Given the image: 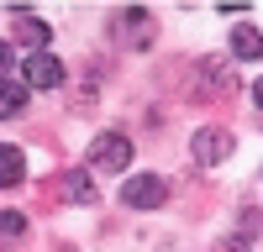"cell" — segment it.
Here are the masks:
<instances>
[{"mask_svg":"<svg viewBox=\"0 0 263 252\" xmlns=\"http://www.w3.org/2000/svg\"><path fill=\"white\" fill-rule=\"evenodd\" d=\"M163 200H168V184L158 174H132L121 184V205H132V210H158Z\"/></svg>","mask_w":263,"mask_h":252,"instance_id":"3","label":"cell"},{"mask_svg":"<svg viewBox=\"0 0 263 252\" xmlns=\"http://www.w3.org/2000/svg\"><path fill=\"white\" fill-rule=\"evenodd\" d=\"M232 147H237V137L227 132V126H200V132L190 137V158L200 168H216V163L232 158Z\"/></svg>","mask_w":263,"mask_h":252,"instance_id":"2","label":"cell"},{"mask_svg":"<svg viewBox=\"0 0 263 252\" xmlns=\"http://www.w3.org/2000/svg\"><path fill=\"white\" fill-rule=\"evenodd\" d=\"M21 174H27V158H21V147L0 142V189H16Z\"/></svg>","mask_w":263,"mask_h":252,"instance_id":"8","label":"cell"},{"mask_svg":"<svg viewBox=\"0 0 263 252\" xmlns=\"http://www.w3.org/2000/svg\"><path fill=\"white\" fill-rule=\"evenodd\" d=\"M27 100H32V90H27V84H16V79H0V121L21 116V111H27Z\"/></svg>","mask_w":263,"mask_h":252,"instance_id":"7","label":"cell"},{"mask_svg":"<svg viewBox=\"0 0 263 252\" xmlns=\"http://www.w3.org/2000/svg\"><path fill=\"white\" fill-rule=\"evenodd\" d=\"M253 105H263V79H258V84H253Z\"/></svg>","mask_w":263,"mask_h":252,"instance_id":"15","label":"cell"},{"mask_svg":"<svg viewBox=\"0 0 263 252\" xmlns=\"http://www.w3.org/2000/svg\"><path fill=\"white\" fill-rule=\"evenodd\" d=\"M132 163V137L126 132H100L90 142V168H100V174H126Z\"/></svg>","mask_w":263,"mask_h":252,"instance_id":"1","label":"cell"},{"mask_svg":"<svg viewBox=\"0 0 263 252\" xmlns=\"http://www.w3.org/2000/svg\"><path fill=\"white\" fill-rule=\"evenodd\" d=\"M21 84H27V90H58L63 84V63L53 53H27L21 58Z\"/></svg>","mask_w":263,"mask_h":252,"instance_id":"4","label":"cell"},{"mask_svg":"<svg viewBox=\"0 0 263 252\" xmlns=\"http://www.w3.org/2000/svg\"><path fill=\"white\" fill-rule=\"evenodd\" d=\"M205 74L221 84V90H232V69H227V63H205Z\"/></svg>","mask_w":263,"mask_h":252,"instance_id":"12","label":"cell"},{"mask_svg":"<svg viewBox=\"0 0 263 252\" xmlns=\"http://www.w3.org/2000/svg\"><path fill=\"white\" fill-rule=\"evenodd\" d=\"M232 58H242V63H258L263 58V32L258 27H232Z\"/></svg>","mask_w":263,"mask_h":252,"instance_id":"6","label":"cell"},{"mask_svg":"<svg viewBox=\"0 0 263 252\" xmlns=\"http://www.w3.org/2000/svg\"><path fill=\"white\" fill-rule=\"evenodd\" d=\"M11 16H16V42H27L32 53H48V21H37V16H27L21 6H11Z\"/></svg>","mask_w":263,"mask_h":252,"instance_id":"5","label":"cell"},{"mask_svg":"<svg viewBox=\"0 0 263 252\" xmlns=\"http://www.w3.org/2000/svg\"><path fill=\"white\" fill-rule=\"evenodd\" d=\"M58 252H74V247H58Z\"/></svg>","mask_w":263,"mask_h":252,"instance_id":"16","label":"cell"},{"mask_svg":"<svg viewBox=\"0 0 263 252\" xmlns=\"http://www.w3.org/2000/svg\"><path fill=\"white\" fill-rule=\"evenodd\" d=\"M21 231H27V216L21 210H0V242H16Z\"/></svg>","mask_w":263,"mask_h":252,"instance_id":"10","label":"cell"},{"mask_svg":"<svg viewBox=\"0 0 263 252\" xmlns=\"http://www.w3.org/2000/svg\"><path fill=\"white\" fill-rule=\"evenodd\" d=\"M258 231V205H242L237 210V237H253Z\"/></svg>","mask_w":263,"mask_h":252,"instance_id":"11","label":"cell"},{"mask_svg":"<svg viewBox=\"0 0 263 252\" xmlns=\"http://www.w3.org/2000/svg\"><path fill=\"white\" fill-rule=\"evenodd\" d=\"M63 195L79 200V205H95V179L84 174V168H74V174H63Z\"/></svg>","mask_w":263,"mask_h":252,"instance_id":"9","label":"cell"},{"mask_svg":"<svg viewBox=\"0 0 263 252\" xmlns=\"http://www.w3.org/2000/svg\"><path fill=\"white\" fill-rule=\"evenodd\" d=\"M11 63H16V58H11V42H0V74H6Z\"/></svg>","mask_w":263,"mask_h":252,"instance_id":"14","label":"cell"},{"mask_svg":"<svg viewBox=\"0 0 263 252\" xmlns=\"http://www.w3.org/2000/svg\"><path fill=\"white\" fill-rule=\"evenodd\" d=\"M216 252H248V237H227V242L216 247Z\"/></svg>","mask_w":263,"mask_h":252,"instance_id":"13","label":"cell"}]
</instances>
